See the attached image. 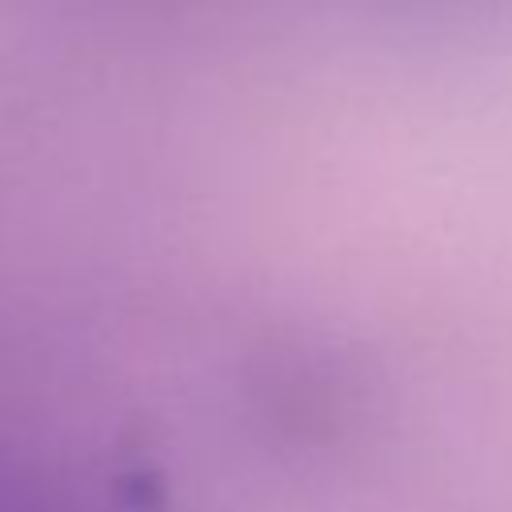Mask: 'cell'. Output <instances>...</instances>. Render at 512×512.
Returning <instances> with one entry per match:
<instances>
[]
</instances>
